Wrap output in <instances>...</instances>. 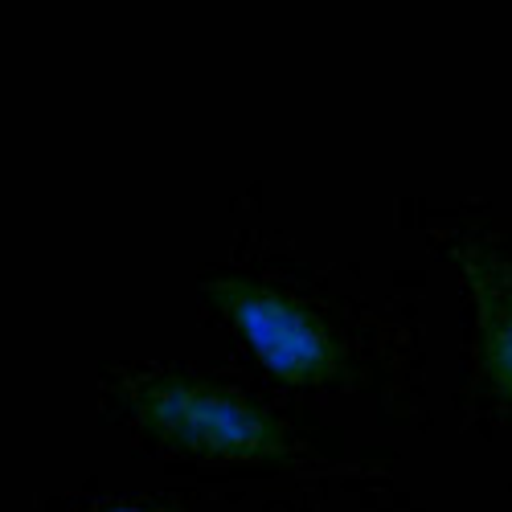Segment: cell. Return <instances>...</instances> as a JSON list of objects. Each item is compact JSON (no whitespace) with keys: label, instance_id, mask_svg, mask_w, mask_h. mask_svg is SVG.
I'll list each match as a JSON object with an SVG mask.
<instances>
[{"label":"cell","instance_id":"cell-1","mask_svg":"<svg viewBox=\"0 0 512 512\" xmlns=\"http://www.w3.org/2000/svg\"><path fill=\"white\" fill-rule=\"evenodd\" d=\"M119 406L148 439L209 459H287L295 439L259 402L218 377L189 369H140L119 381Z\"/></svg>","mask_w":512,"mask_h":512},{"label":"cell","instance_id":"cell-2","mask_svg":"<svg viewBox=\"0 0 512 512\" xmlns=\"http://www.w3.org/2000/svg\"><path fill=\"white\" fill-rule=\"evenodd\" d=\"M201 295L242 332L254 357L291 386H324L345 369L336 332L300 295L254 275H209L201 279Z\"/></svg>","mask_w":512,"mask_h":512},{"label":"cell","instance_id":"cell-3","mask_svg":"<svg viewBox=\"0 0 512 512\" xmlns=\"http://www.w3.org/2000/svg\"><path fill=\"white\" fill-rule=\"evenodd\" d=\"M463 275L476 295V345L480 373L488 386L512 406V267L488 250H459Z\"/></svg>","mask_w":512,"mask_h":512},{"label":"cell","instance_id":"cell-4","mask_svg":"<svg viewBox=\"0 0 512 512\" xmlns=\"http://www.w3.org/2000/svg\"><path fill=\"white\" fill-rule=\"evenodd\" d=\"M87 512H177L173 504H156V500H111V504H95Z\"/></svg>","mask_w":512,"mask_h":512}]
</instances>
